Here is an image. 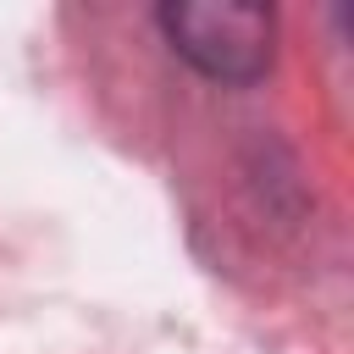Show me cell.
<instances>
[{"label": "cell", "mask_w": 354, "mask_h": 354, "mask_svg": "<svg viewBox=\"0 0 354 354\" xmlns=\"http://www.w3.org/2000/svg\"><path fill=\"white\" fill-rule=\"evenodd\" d=\"M155 28L177 61L210 83H260L277 55V11L254 0H166Z\"/></svg>", "instance_id": "obj_1"}]
</instances>
